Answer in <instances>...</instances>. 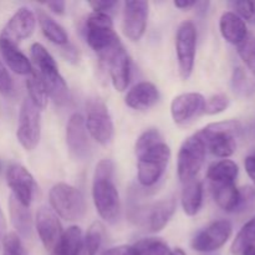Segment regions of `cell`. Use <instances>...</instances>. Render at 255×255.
<instances>
[{"label":"cell","mask_w":255,"mask_h":255,"mask_svg":"<svg viewBox=\"0 0 255 255\" xmlns=\"http://www.w3.org/2000/svg\"><path fill=\"white\" fill-rule=\"evenodd\" d=\"M30 54L37 69V76L46 89L50 99L56 105H64L69 100V87L61 76L56 61L44 45L34 42L30 47Z\"/></svg>","instance_id":"1"},{"label":"cell","mask_w":255,"mask_h":255,"mask_svg":"<svg viewBox=\"0 0 255 255\" xmlns=\"http://www.w3.org/2000/svg\"><path fill=\"white\" fill-rule=\"evenodd\" d=\"M86 40L101 61L106 62L121 46L119 35L114 30V21L106 12L94 11L86 20Z\"/></svg>","instance_id":"2"},{"label":"cell","mask_w":255,"mask_h":255,"mask_svg":"<svg viewBox=\"0 0 255 255\" xmlns=\"http://www.w3.org/2000/svg\"><path fill=\"white\" fill-rule=\"evenodd\" d=\"M242 132V124L236 120L209 124L199 132L206 148L219 158H228L237 149L236 137Z\"/></svg>","instance_id":"3"},{"label":"cell","mask_w":255,"mask_h":255,"mask_svg":"<svg viewBox=\"0 0 255 255\" xmlns=\"http://www.w3.org/2000/svg\"><path fill=\"white\" fill-rule=\"evenodd\" d=\"M137 178L141 186L152 187L162 178L171 158V148L164 141L136 152Z\"/></svg>","instance_id":"4"},{"label":"cell","mask_w":255,"mask_h":255,"mask_svg":"<svg viewBox=\"0 0 255 255\" xmlns=\"http://www.w3.org/2000/svg\"><path fill=\"white\" fill-rule=\"evenodd\" d=\"M49 202L52 211L65 221H80L86 213V201L84 194L71 184H55L50 189Z\"/></svg>","instance_id":"5"},{"label":"cell","mask_w":255,"mask_h":255,"mask_svg":"<svg viewBox=\"0 0 255 255\" xmlns=\"http://www.w3.org/2000/svg\"><path fill=\"white\" fill-rule=\"evenodd\" d=\"M207 148L198 134L184 139L177 157V173L182 183L196 179L206 159Z\"/></svg>","instance_id":"6"},{"label":"cell","mask_w":255,"mask_h":255,"mask_svg":"<svg viewBox=\"0 0 255 255\" xmlns=\"http://www.w3.org/2000/svg\"><path fill=\"white\" fill-rule=\"evenodd\" d=\"M114 177H95L92 183V199L95 208L105 222L116 223L120 217V194L114 183Z\"/></svg>","instance_id":"7"},{"label":"cell","mask_w":255,"mask_h":255,"mask_svg":"<svg viewBox=\"0 0 255 255\" xmlns=\"http://www.w3.org/2000/svg\"><path fill=\"white\" fill-rule=\"evenodd\" d=\"M87 117L85 120L90 136L101 146H109L114 139V122L107 107L100 99H92L87 102Z\"/></svg>","instance_id":"8"},{"label":"cell","mask_w":255,"mask_h":255,"mask_svg":"<svg viewBox=\"0 0 255 255\" xmlns=\"http://www.w3.org/2000/svg\"><path fill=\"white\" fill-rule=\"evenodd\" d=\"M41 136V111L25 99L20 106L17 119L16 138L26 151H32L37 146Z\"/></svg>","instance_id":"9"},{"label":"cell","mask_w":255,"mask_h":255,"mask_svg":"<svg viewBox=\"0 0 255 255\" xmlns=\"http://www.w3.org/2000/svg\"><path fill=\"white\" fill-rule=\"evenodd\" d=\"M197 51V30L192 21H183L176 35V54L179 75L188 80L193 72Z\"/></svg>","instance_id":"10"},{"label":"cell","mask_w":255,"mask_h":255,"mask_svg":"<svg viewBox=\"0 0 255 255\" xmlns=\"http://www.w3.org/2000/svg\"><path fill=\"white\" fill-rule=\"evenodd\" d=\"M233 232V226L227 219H221L209 224L199 232L192 241L193 251L199 253H212L221 249L229 241Z\"/></svg>","instance_id":"11"},{"label":"cell","mask_w":255,"mask_h":255,"mask_svg":"<svg viewBox=\"0 0 255 255\" xmlns=\"http://www.w3.org/2000/svg\"><path fill=\"white\" fill-rule=\"evenodd\" d=\"M6 183L11 189V196L21 206L29 208L37 191L32 174L21 164L12 163L6 169Z\"/></svg>","instance_id":"12"},{"label":"cell","mask_w":255,"mask_h":255,"mask_svg":"<svg viewBox=\"0 0 255 255\" xmlns=\"http://www.w3.org/2000/svg\"><path fill=\"white\" fill-rule=\"evenodd\" d=\"M149 4L142 0L125 1L122 30L131 41H138L143 36L148 20Z\"/></svg>","instance_id":"13"},{"label":"cell","mask_w":255,"mask_h":255,"mask_svg":"<svg viewBox=\"0 0 255 255\" xmlns=\"http://www.w3.org/2000/svg\"><path fill=\"white\" fill-rule=\"evenodd\" d=\"M206 99L198 92H186L173 99L171 104V115L174 124L183 126L204 114Z\"/></svg>","instance_id":"14"},{"label":"cell","mask_w":255,"mask_h":255,"mask_svg":"<svg viewBox=\"0 0 255 255\" xmlns=\"http://www.w3.org/2000/svg\"><path fill=\"white\" fill-rule=\"evenodd\" d=\"M36 25L34 11L26 6L19 7L6 22L0 36L14 44H19L22 40L31 36Z\"/></svg>","instance_id":"15"},{"label":"cell","mask_w":255,"mask_h":255,"mask_svg":"<svg viewBox=\"0 0 255 255\" xmlns=\"http://www.w3.org/2000/svg\"><path fill=\"white\" fill-rule=\"evenodd\" d=\"M35 228L44 248L50 252L64 232L57 214L46 206H42L37 209L35 216Z\"/></svg>","instance_id":"16"},{"label":"cell","mask_w":255,"mask_h":255,"mask_svg":"<svg viewBox=\"0 0 255 255\" xmlns=\"http://www.w3.org/2000/svg\"><path fill=\"white\" fill-rule=\"evenodd\" d=\"M85 119L81 114H74L70 116L66 126V144L70 153L76 159L81 161L89 154L90 143L87 136Z\"/></svg>","instance_id":"17"},{"label":"cell","mask_w":255,"mask_h":255,"mask_svg":"<svg viewBox=\"0 0 255 255\" xmlns=\"http://www.w3.org/2000/svg\"><path fill=\"white\" fill-rule=\"evenodd\" d=\"M177 208V202L174 197L162 199L157 202L153 206L144 209V214L142 216L141 221L144 222V226L148 228L149 232H161L173 217Z\"/></svg>","instance_id":"18"},{"label":"cell","mask_w":255,"mask_h":255,"mask_svg":"<svg viewBox=\"0 0 255 255\" xmlns=\"http://www.w3.org/2000/svg\"><path fill=\"white\" fill-rule=\"evenodd\" d=\"M105 64L107 65L115 90L124 92L131 81V59L124 46L111 55Z\"/></svg>","instance_id":"19"},{"label":"cell","mask_w":255,"mask_h":255,"mask_svg":"<svg viewBox=\"0 0 255 255\" xmlns=\"http://www.w3.org/2000/svg\"><path fill=\"white\" fill-rule=\"evenodd\" d=\"M159 91L152 82L142 81L134 85L125 97V102L129 109L144 111L158 102Z\"/></svg>","instance_id":"20"},{"label":"cell","mask_w":255,"mask_h":255,"mask_svg":"<svg viewBox=\"0 0 255 255\" xmlns=\"http://www.w3.org/2000/svg\"><path fill=\"white\" fill-rule=\"evenodd\" d=\"M0 55L7 67L15 74L29 76L34 71L30 60L25 56V54L17 47V45L1 36H0Z\"/></svg>","instance_id":"21"},{"label":"cell","mask_w":255,"mask_h":255,"mask_svg":"<svg viewBox=\"0 0 255 255\" xmlns=\"http://www.w3.org/2000/svg\"><path fill=\"white\" fill-rule=\"evenodd\" d=\"M221 34L229 44L241 45L248 36V29L243 19L233 11H226L219 20Z\"/></svg>","instance_id":"22"},{"label":"cell","mask_w":255,"mask_h":255,"mask_svg":"<svg viewBox=\"0 0 255 255\" xmlns=\"http://www.w3.org/2000/svg\"><path fill=\"white\" fill-rule=\"evenodd\" d=\"M82 231L80 227L71 226L62 232L61 237L50 255H80L82 247Z\"/></svg>","instance_id":"23"},{"label":"cell","mask_w":255,"mask_h":255,"mask_svg":"<svg viewBox=\"0 0 255 255\" xmlns=\"http://www.w3.org/2000/svg\"><path fill=\"white\" fill-rule=\"evenodd\" d=\"M181 204L183 212L189 217H193L201 211L203 204V184L198 179H193L184 183L182 191Z\"/></svg>","instance_id":"24"},{"label":"cell","mask_w":255,"mask_h":255,"mask_svg":"<svg viewBox=\"0 0 255 255\" xmlns=\"http://www.w3.org/2000/svg\"><path fill=\"white\" fill-rule=\"evenodd\" d=\"M238 174L239 168L236 162L232 159H222L209 166L207 171V178L209 179L211 184L236 183Z\"/></svg>","instance_id":"25"},{"label":"cell","mask_w":255,"mask_h":255,"mask_svg":"<svg viewBox=\"0 0 255 255\" xmlns=\"http://www.w3.org/2000/svg\"><path fill=\"white\" fill-rule=\"evenodd\" d=\"M216 203L226 212H237L239 204V189L236 183L211 184Z\"/></svg>","instance_id":"26"},{"label":"cell","mask_w":255,"mask_h":255,"mask_svg":"<svg viewBox=\"0 0 255 255\" xmlns=\"http://www.w3.org/2000/svg\"><path fill=\"white\" fill-rule=\"evenodd\" d=\"M10 218L14 228L16 229L17 236L30 237L32 231V219L29 208L21 206L14 197H10L9 201Z\"/></svg>","instance_id":"27"},{"label":"cell","mask_w":255,"mask_h":255,"mask_svg":"<svg viewBox=\"0 0 255 255\" xmlns=\"http://www.w3.org/2000/svg\"><path fill=\"white\" fill-rule=\"evenodd\" d=\"M37 21H39L40 27H41L42 34L52 44L60 45V46H65V45L69 44V35H67V32L51 16L45 14L44 11H39Z\"/></svg>","instance_id":"28"},{"label":"cell","mask_w":255,"mask_h":255,"mask_svg":"<svg viewBox=\"0 0 255 255\" xmlns=\"http://www.w3.org/2000/svg\"><path fill=\"white\" fill-rule=\"evenodd\" d=\"M26 90L29 97L27 99L32 102L35 107L41 111V110L46 109L47 104H49V95H47L46 89H45L44 84L41 82L40 77L37 76L36 71H32L31 74L27 76L26 79Z\"/></svg>","instance_id":"29"},{"label":"cell","mask_w":255,"mask_h":255,"mask_svg":"<svg viewBox=\"0 0 255 255\" xmlns=\"http://www.w3.org/2000/svg\"><path fill=\"white\" fill-rule=\"evenodd\" d=\"M105 228L100 222H94L87 229L85 238L82 239L81 253L80 255H96L104 239Z\"/></svg>","instance_id":"30"},{"label":"cell","mask_w":255,"mask_h":255,"mask_svg":"<svg viewBox=\"0 0 255 255\" xmlns=\"http://www.w3.org/2000/svg\"><path fill=\"white\" fill-rule=\"evenodd\" d=\"M248 247H255V217L247 222L237 234L232 244V253L242 254Z\"/></svg>","instance_id":"31"},{"label":"cell","mask_w":255,"mask_h":255,"mask_svg":"<svg viewBox=\"0 0 255 255\" xmlns=\"http://www.w3.org/2000/svg\"><path fill=\"white\" fill-rule=\"evenodd\" d=\"M139 255H173V252L161 239L146 238L134 244Z\"/></svg>","instance_id":"32"},{"label":"cell","mask_w":255,"mask_h":255,"mask_svg":"<svg viewBox=\"0 0 255 255\" xmlns=\"http://www.w3.org/2000/svg\"><path fill=\"white\" fill-rule=\"evenodd\" d=\"M238 54L249 70L255 75V36L248 35L241 45H238Z\"/></svg>","instance_id":"33"},{"label":"cell","mask_w":255,"mask_h":255,"mask_svg":"<svg viewBox=\"0 0 255 255\" xmlns=\"http://www.w3.org/2000/svg\"><path fill=\"white\" fill-rule=\"evenodd\" d=\"M229 97L226 94H216L213 96L206 100V109H204V114L207 115H218L226 111L228 109Z\"/></svg>","instance_id":"34"},{"label":"cell","mask_w":255,"mask_h":255,"mask_svg":"<svg viewBox=\"0 0 255 255\" xmlns=\"http://www.w3.org/2000/svg\"><path fill=\"white\" fill-rule=\"evenodd\" d=\"M232 6L241 19L255 25V1L239 0V1L232 2Z\"/></svg>","instance_id":"35"},{"label":"cell","mask_w":255,"mask_h":255,"mask_svg":"<svg viewBox=\"0 0 255 255\" xmlns=\"http://www.w3.org/2000/svg\"><path fill=\"white\" fill-rule=\"evenodd\" d=\"M21 239L16 233H7L2 239V255H22Z\"/></svg>","instance_id":"36"},{"label":"cell","mask_w":255,"mask_h":255,"mask_svg":"<svg viewBox=\"0 0 255 255\" xmlns=\"http://www.w3.org/2000/svg\"><path fill=\"white\" fill-rule=\"evenodd\" d=\"M255 206V188L254 187H243L239 189V204L237 212H246Z\"/></svg>","instance_id":"37"},{"label":"cell","mask_w":255,"mask_h":255,"mask_svg":"<svg viewBox=\"0 0 255 255\" xmlns=\"http://www.w3.org/2000/svg\"><path fill=\"white\" fill-rule=\"evenodd\" d=\"M12 89H14V84H12L11 76H10L5 65L0 60V94L7 96V95L11 94Z\"/></svg>","instance_id":"38"},{"label":"cell","mask_w":255,"mask_h":255,"mask_svg":"<svg viewBox=\"0 0 255 255\" xmlns=\"http://www.w3.org/2000/svg\"><path fill=\"white\" fill-rule=\"evenodd\" d=\"M232 82H233V87L236 91L238 92L244 91L247 85V76L243 69H241V67L236 69V71H234L233 74V81Z\"/></svg>","instance_id":"39"},{"label":"cell","mask_w":255,"mask_h":255,"mask_svg":"<svg viewBox=\"0 0 255 255\" xmlns=\"http://www.w3.org/2000/svg\"><path fill=\"white\" fill-rule=\"evenodd\" d=\"M117 4H119V2L112 1V0H102V1H90L89 2V5L92 7V10H94V11L106 12V14L109 10L114 9Z\"/></svg>","instance_id":"40"},{"label":"cell","mask_w":255,"mask_h":255,"mask_svg":"<svg viewBox=\"0 0 255 255\" xmlns=\"http://www.w3.org/2000/svg\"><path fill=\"white\" fill-rule=\"evenodd\" d=\"M244 167H246V171L248 173L249 178L255 184V156L247 157L246 161H244Z\"/></svg>","instance_id":"41"},{"label":"cell","mask_w":255,"mask_h":255,"mask_svg":"<svg viewBox=\"0 0 255 255\" xmlns=\"http://www.w3.org/2000/svg\"><path fill=\"white\" fill-rule=\"evenodd\" d=\"M45 5H46L52 12H55V14L57 15H62L65 12V9H66V4H65V1H49Z\"/></svg>","instance_id":"42"},{"label":"cell","mask_w":255,"mask_h":255,"mask_svg":"<svg viewBox=\"0 0 255 255\" xmlns=\"http://www.w3.org/2000/svg\"><path fill=\"white\" fill-rule=\"evenodd\" d=\"M62 52H64L65 57L69 60H77V51L76 49H75L72 45H65V49L62 50Z\"/></svg>","instance_id":"43"},{"label":"cell","mask_w":255,"mask_h":255,"mask_svg":"<svg viewBox=\"0 0 255 255\" xmlns=\"http://www.w3.org/2000/svg\"><path fill=\"white\" fill-rule=\"evenodd\" d=\"M173 4L178 9H189V7L196 6L197 1H194V0H176Z\"/></svg>","instance_id":"44"},{"label":"cell","mask_w":255,"mask_h":255,"mask_svg":"<svg viewBox=\"0 0 255 255\" xmlns=\"http://www.w3.org/2000/svg\"><path fill=\"white\" fill-rule=\"evenodd\" d=\"M127 246H121V247H115V248L107 249L106 252H104L102 255H125Z\"/></svg>","instance_id":"45"},{"label":"cell","mask_w":255,"mask_h":255,"mask_svg":"<svg viewBox=\"0 0 255 255\" xmlns=\"http://www.w3.org/2000/svg\"><path fill=\"white\" fill-rule=\"evenodd\" d=\"M242 254L243 255H255V247H248V248H247Z\"/></svg>","instance_id":"46"},{"label":"cell","mask_w":255,"mask_h":255,"mask_svg":"<svg viewBox=\"0 0 255 255\" xmlns=\"http://www.w3.org/2000/svg\"><path fill=\"white\" fill-rule=\"evenodd\" d=\"M173 255H186V253H184V252L182 251V249L177 248L176 251H173Z\"/></svg>","instance_id":"47"},{"label":"cell","mask_w":255,"mask_h":255,"mask_svg":"<svg viewBox=\"0 0 255 255\" xmlns=\"http://www.w3.org/2000/svg\"><path fill=\"white\" fill-rule=\"evenodd\" d=\"M1 227H2V213L0 211V233H1Z\"/></svg>","instance_id":"48"},{"label":"cell","mask_w":255,"mask_h":255,"mask_svg":"<svg viewBox=\"0 0 255 255\" xmlns=\"http://www.w3.org/2000/svg\"><path fill=\"white\" fill-rule=\"evenodd\" d=\"M1 169H2V162L0 161V172H1Z\"/></svg>","instance_id":"49"}]
</instances>
